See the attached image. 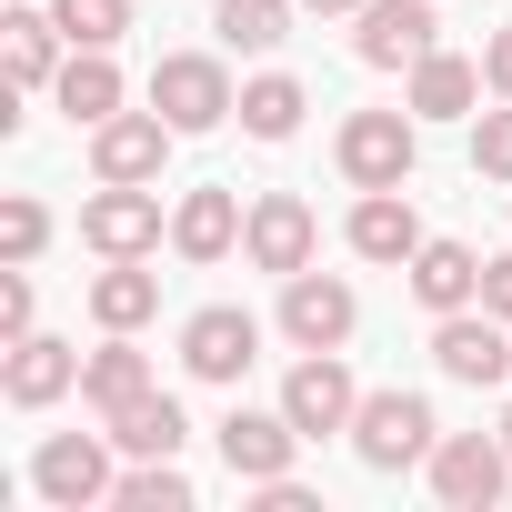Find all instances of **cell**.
<instances>
[{
  "mask_svg": "<svg viewBox=\"0 0 512 512\" xmlns=\"http://www.w3.org/2000/svg\"><path fill=\"white\" fill-rule=\"evenodd\" d=\"M111 432H51L41 452H31V482H41V502L51 512H91V502H111L121 492V472H111Z\"/></svg>",
  "mask_w": 512,
  "mask_h": 512,
  "instance_id": "6da1fadb",
  "label": "cell"
},
{
  "mask_svg": "<svg viewBox=\"0 0 512 512\" xmlns=\"http://www.w3.org/2000/svg\"><path fill=\"white\" fill-rule=\"evenodd\" d=\"M432 442H442V422H432L422 392H362V412H352V452H362L372 472L432 462Z\"/></svg>",
  "mask_w": 512,
  "mask_h": 512,
  "instance_id": "7a4b0ae2",
  "label": "cell"
},
{
  "mask_svg": "<svg viewBox=\"0 0 512 512\" xmlns=\"http://www.w3.org/2000/svg\"><path fill=\"white\" fill-rule=\"evenodd\" d=\"M81 241L101 251V262H151L161 251V191L151 181H101L81 201Z\"/></svg>",
  "mask_w": 512,
  "mask_h": 512,
  "instance_id": "3957f363",
  "label": "cell"
},
{
  "mask_svg": "<svg viewBox=\"0 0 512 512\" xmlns=\"http://www.w3.org/2000/svg\"><path fill=\"white\" fill-rule=\"evenodd\" d=\"M151 111H161L171 131H221V121L241 111V91H231V71H221L211 51H171V61L151 71Z\"/></svg>",
  "mask_w": 512,
  "mask_h": 512,
  "instance_id": "277c9868",
  "label": "cell"
},
{
  "mask_svg": "<svg viewBox=\"0 0 512 512\" xmlns=\"http://www.w3.org/2000/svg\"><path fill=\"white\" fill-rule=\"evenodd\" d=\"M332 151H342V181H352V191H402V181H412L422 131H412L402 111H352Z\"/></svg>",
  "mask_w": 512,
  "mask_h": 512,
  "instance_id": "5b68a950",
  "label": "cell"
},
{
  "mask_svg": "<svg viewBox=\"0 0 512 512\" xmlns=\"http://www.w3.org/2000/svg\"><path fill=\"white\" fill-rule=\"evenodd\" d=\"M502 482H512V442H502V432H442V442H432V492H442L452 512H492Z\"/></svg>",
  "mask_w": 512,
  "mask_h": 512,
  "instance_id": "8992f818",
  "label": "cell"
},
{
  "mask_svg": "<svg viewBox=\"0 0 512 512\" xmlns=\"http://www.w3.org/2000/svg\"><path fill=\"white\" fill-rule=\"evenodd\" d=\"M312 241H322V221H312V201H302V191H262V201H251V221H241L251 272H272V282L312 272Z\"/></svg>",
  "mask_w": 512,
  "mask_h": 512,
  "instance_id": "52a82bcc",
  "label": "cell"
},
{
  "mask_svg": "<svg viewBox=\"0 0 512 512\" xmlns=\"http://www.w3.org/2000/svg\"><path fill=\"white\" fill-rule=\"evenodd\" d=\"M352 322H362L352 282H332V272H292V282H282V342H292V352H342Z\"/></svg>",
  "mask_w": 512,
  "mask_h": 512,
  "instance_id": "ba28073f",
  "label": "cell"
},
{
  "mask_svg": "<svg viewBox=\"0 0 512 512\" xmlns=\"http://www.w3.org/2000/svg\"><path fill=\"white\" fill-rule=\"evenodd\" d=\"M432 362H442L452 382L492 392V382H512V322H502V312H442V332H432Z\"/></svg>",
  "mask_w": 512,
  "mask_h": 512,
  "instance_id": "9c48e42d",
  "label": "cell"
},
{
  "mask_svg": "<svg viewBox=\"0 0 512 512\" xmlns=\"http://www.w3.org/2000/svg\"><path fill=\"white\" fill-rule=\"evenodd\" d=\"M352 21H362V31H352V51H362L372 71H412L422 51H442V41H432V31H442L432 0H362Z\"/></svg>",
  "mask_w": 512,
  "mask_h": 512,
  "instance_id": "30bf717a",
  "label": "cell"
},
{
  "mask_svg": "<svg viewBox=\"0 0 512 512\" xmlns=\"http://www.w3.org/2000/svg\"><path fill=\"white\" fill-rule=\"evenodd\" d=\"M181 362H191V382H241L251 362H262V322L231 312V302H211V312L181 322Z\"/></svg>",
  "mask_w": 512,
  "mask_h": 512,
  "instance_id": "8fae6325",
  "label": "cell"
},
{
  "mask_svg": "<svg viewBox=\"0 0 512 512\" xmlns=\"http://www.w3.org/2000/svg\"><path fill=\"white\" fill-rule=\"evenodd\" d=\"M282 412L302 422V442H322V432H352L362 392H352L342 352H302V362H292V382H282Z\"/></svg>",
  "mask_w": 512,
  "mask_h": 512,
  "instance_id": "7c38bea8",
  "label": "cell"
},
{
  "mask_svg": "<svg viewBox=\"0 0 512 512\" xmlns=\"http://www.w3.org/2000/svg\"><path fill=\"white\" fill-rule=\"evenodd\" d=\"M171 121L161 111H111L101 131H91V171L101 181H161V161H171Z\"/></svg>",
  "mask_w": 512,
  "mask_h": 512,
  "instance_id": "4fadbf2b",
  "label": "cell"
},
{
  "mask_svg": "<svg viewBox=\"0 0 512 512\" xmlns=\"http://www.w3.org/2000/svg\"><path fill=\"white\" fill-rule=\"evenodd\" d=\"M292 452H302V422H292V412H241V402H231V422H221V462H231L241 482H282Z\"/></svg>",
  "mask_w": 512,
  "mask_h": 512,
  "instance_id": "5bb4252c",
  "label": "cell"
},
{
  "mask_svg": "<svg viewBox=\"0 0 512 512\" xmlns=\"http://www.w3.org/2000/svg\"><path fill=\"white\" fill-rule=\"evenodd\" d=\"M241 191L231 181H201V191H181V211H171V251L181 262H231V241H241Z\"/></svg>",
  "mask_w": 512,
  "mask_h": 512,
  "instance_id": "9a60e30c",
  "label": "cell"
},
{
  "mask_svg": "<svg viewBox=\"0 0 512 512\" xmlns=\"http://www.w3.org/2000/svg\"><path fill=\"white\" fill-rule=\"evenodd\" d=\"M402 272H412V302H422L432 322H442V312H472V302H482V262H472L462 241H422Z\"/></svg>",
  "mask_w": 512,
  "mask_h": 512,
  "instance_id": "2e32d148",
  "label": "cell"
},
{
  "mask_svg": "<svg viewBox=\"0 0 512 512\" xmlns=\"http://www.w3.org/2000/svg\"><path fill=\"white\" fill-rule=\"evenodd\" d=\"M81 382V352L71 342H51V332H31V342H11V362H0V392H11L21 412H41V402H61Z\"/></svg>",
  "mask_w": 512,
  "mask_h": 512,
  "instance_id": "e0dca14e",
  "label": "cell"
},
{
  "mask_svg": "<svg viewBox=\"0 0 512 512\" xmlns=\"http://www.w3.org/2000/svg\"><path fill=\"white\" fill-rule=\"evenodd\" d=\"M0 61H11V101L41 91V81H61V21L11 0V11H0Z\"/></svg>",
  "mask_w": 512,
  "mask_h": 512,
  "instance_id": "ac0fdd59",
  "label": "cell"
},
{
  "mask_svg": "<svg viewBox=\"0 0 512 512\" xmlns=\"http://www.w3.org/2000/svg\"><path fill=\"white\" fill-rule=\"evenodd\" d=\"M352 251H362V262H412V251H422L412 191H362L352 201Z\"/></svg>",
  "mask_w": 512,
  "mask_h": 512,
  "instance_id": "d6986e66",
  "label": "cell"
},
{
  "mask_svg": "<svg viewBox=\"0 0 512 512\" xmlns=\"http://www.w3.org/2000/svg\"><path fill=\"white\" fill-rule=\"evenodd\" d=\"M472 101H482V61H462V51L412 61V121H472Z\"/></svg>",
  "mask_w": 512,
  "mask_h": 512,
  "instance_id": "ffe728a7",
  "label": "cell"
},
{
  "mask_svg": "<svg viewBox=\"0 0 512 512\" xmlns=\"http://www.w3.org/2000/svg\"><path fill=\"white\" fill-rule=\"evenodd\" d=\"M151 392V352L131 342V332H111L101 352H81V402L91 412H121V402H141Z\"/></svg>",
  "mask_w": 512,
  "mask_h": 512,
  "instance_id": "44dd1931",
  "label": "cell"
},
{
  "mask_svg": "<svg viewBox=\"0 0 512 512\" xmlns=\"http://www.w3.org/2000/svg\"><path fill=\"white\" fill-rule=\"evenodd\" d=\"M101 422H111V442H121L131 462H171V452L191 442V422H181L171 392H141V402H121V412H101Z\"/></svg>",
  "mask_w": 512,
  "mask_h": 512,
  "instance_id": "7402d4cb",
  "label": "cell"
},
{
  "mask_svg": "<svg viewBox=\"0 0 512 512\" xmlns=\"http://www.w3.org/2000/svg\"><path fill=\"white\" fill-rule=\"evenodd\" d=\"M151 312H161V272H141V262L91 272V322H101V332H141Z\"/></svg>",
  "mask_w": 512,
  "mask_h": 512,
  "instance_id": "603a6c76",
  "label": "cell"
},
{
  "mask_svg": "<svg viewBox=\"0 0 512 512\" xmlns=\"http://www.w3.org/2000/svg\"><path fill=\"white\" fill-rule=\"evenodd\" d=\"M51 91H61V111H71L81 131H101V121L121 111V71H111V51H71Z\"/></svg>",
  "mask_w": 512,
  "mask_h": 512,
  "instance_id": "cb8c5ba5",
  "label": "cell"
},
{
  "mask_svg": "<svg viewBox=\"0 0 512 512\" xmlns=\"http://www.w3.org/2000/svg\"><path fill=\"white\" fill-rule=\"evenodd\" d=\"M302 111H312V101H302V81H292V71L241 81V131H251V141H292V131H302Z\"/></svg>",
  "mask_w": 512,
  "mask_h": 512,
  "instance_id": "d4e9b609",
  "label": "cell"
},
{
  "mask_svg": "<svg viewBox=\"0 0 512 512\" xmlns=\"http://www.w3.org/2000/svg\"><path fill=\"white\" fill-rule=\"evenodd\" d=\"M292 11H302V0H221L211 31H221L231 51H282V41H292Z\"/></svg>",
  "mask_w": 512,
  "mask_h": 512,
  "instance_id": "484cf974",
  "label": "cell"
},
{
  "mask_svg": "<svg viewBox=\"0 0 512 512\" xmlns=\"http://www.w3.org/2000/svg\"><path fill=\"white\" fill-rule=\"evenodd\" d=\"M111 512H201V492H191V482H181L171 462H141V472H121Z\"/></svg>",
  "mask_w": 512,
  "mask_h": 512,
  "instance_id": "4316f807",
  "label": "cell"
},
{
  "mask_svg": "<svg viewBox=\"0 0 512 512\" xmlns=\"http://www.w3.org/2000/svg\"><path fill=\"white\" fill-rule=\"evenodd\" d=\"M51 21H61L71 51H111L131 31V0H51Z\"/></svg>",
  "mask_w": 512,
  "mask_h": 512,
  "instance_id": "83f0119b",
  "label": "cell"
},
{
  "mask_svg": "<svg viewBox=\"0 0 512 512\" xmlns=\"http://www.w3.org/2000/svg\"><path fill=\"white\" fill-rule=\"evenodd\" d=\"M41 241H51V211L31 191H11L0 201V262H41Z\"/></svg>",
  "mask_w": 512,
  "mask_h": 512,
  "instance_id": "f1b7e54d",
  "label": "cell"
},
{
  "mask_svg": "<svg viewBox=\"0 0 512 512\" xmlns=\"http://www.w3.org/2000/svg\"><path fill=\"white\" fill-rule=\"evenodd\" d=\"M472 171L482 181H512V101L502 111H472Z\"/></svg>",
  "mask_w": 512,
  "mask_h": 512,
  "instance_id": "f546056e",
  "label": "cell"
},
{
  "mask_svg": "<svg viewBox=\"0 0 512 512\" xmlns=\"http://www.w3.org/2000/svg\"><path fill=\"white\" fill-rule=\"evenodd\" d=\"M0 342H31V262H11L0 282Z\"/></svg>",
  "mask_w": 512,
  "mask_h": 512,
  "instance_id": "4dcf8cb0",
  "label": "cell"
},
{
  "mask_svg": "<svg viewBox=\"0 0 512 512\" xmlns=\"http://www.w3.org/2000/svg\"><path fill=\"white\" fill-rule=\"evenodd\" d=\"M482 81H492V91H502V101H512V21H502V31H492V41H482Z\"/></svg>",
  "mask_w": 512,
  "mask_h": 512,
  "instance_id": "1f68e13d",
  "label": "cell"
},
{
  "mask_svg": "<svg viewBox=\"0 0 512 512\" xmlns=\"http://www.w3.org/2000/svg\"><path fill=\"white\" fill-rule=\"evenodd\" d=\"M482 312L512 322V251H502V262H482Z\"/></svg>",
  "mask_w": 512,
  "mask_h": 512,
  "instance_id": "d6a6232c",
  "label": "cell"
},
{
  "mask_svg": "<svg viewBox=\"0 0 512 512\" xmlns=\"http://www.w3.org/2000/svg\"><path fill=\"white\" fill-rule=\"evenodd\" d=\"M302 11H322V21H342V11H362V0H302Z\"/></svg>",
  "mask_w": 512,
  "mask_h": 512,
  "instance_id": "836d02e7",
  "label": "cell"
},
{
  "mask_svg": "<svg viewBox=\"0 0 512 512\" xmlns=\"http://www.w3.org/2000/svg\"><path fill=\"white\" fill-rule=\"evenodd\" d=\"M502 442H512V412H502Z\"/></svg>",
  "mask_w": 512,
  "mask_h": 512,
  "instance_id": "e575fe53",
  "label": "cell"
}]
</instances>
